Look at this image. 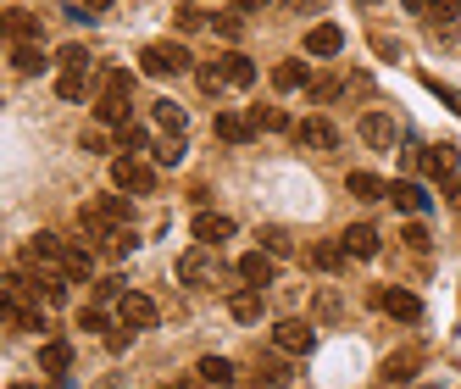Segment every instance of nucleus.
Returning a JSON list of instances; mask_svg holds the SVG:
<instances>
[{
	"label": "nucleus",
	"instance_id": "obj_1",
	"mask_svg": "<svg viewBox=\"0 0 461 389\" xmlns=\"http://www.w3.org/2000/svg\"><path fill=\"white\" fill-rule=\"evenodd\" d=\"M128 106H134V73L112 68V73H106V89H101V101H95V117H101L106 128H122V122H128Z\"/></svg>",
	"mask_w": 461,
	"mask_h": 389
},
{
	"label": "nucleus",
	"instance_id": "obj_2",
	"mask_svg": "<svg viewBox=\"0 0 461 389\" xmlns=\"http://www.w3.org/2000/svg\"><path fill=\"white\" fill-rule=\"evenodd\" d=\"M140 68H145L150 78H178V73H189V50L173 45V40H156V45L140 50Z\"/></svg>",
	"mask_w": 461,
	"mask_h": 389
},
{
	"label": "nucleus",
	"instance_id": "obj_3",
	"mask_svg": "<svg viewBox=\"0 0 461 389\" xmlns=\"http://www.w3.org/2000/svg\"><path fill=\"white\" fill-rule=\"evenodd\" d=\"M178 278H184L189 289H212V284H217V245L184 250V256H178Z\"/></svg>",
	"mask_w": 461,
	"mask_h": 389
},
{
	"label": "nucleus",
	"instance_id": "obj_4",
	"mask_svg": "<svg viewBox=\"0 0 461 389\" xmlns=\"http://www.w3.org/2000/svg\"><path fill=\"white\" fill-rule=\"evenodd\" d=\"M61 256H68V240L34 234V240L23 245V267H34V273H61Z\"/></svg>",
	"mask_w": 461,
	"mask_h": 389
},
{
	"label": "nucleus",
	"instance_id": "obj_5",
	"mask_svg": "<svg viewBox=\"0 0 461 389\" xmlns=\"http://www.w3.org/2000/svg\"><path fill=\"white\" fill-rule=\"evenodd\" d=\"M112 184L122 194H150L156 189V173H150V161H140V156H117L112 161Z\"/></svg>",
	"mask_w": 461,
	"mask_h": 389
},
{
	"label": "nucleus",
	"instance_id": "obj_6",
	"mask_svg": "<svg viewBox=\"0 0 461 389\" xmlns=\"http://www.w3.org/2000/svg\"><path fill=\"white\" fill-rule=\"evenodd\" d=\"M117 322H122V329H156V301L150 295H140V289H128V295L117 301Z\"/></svg>",
	"mask_w": 461,
	"mask_h": 389
},
{
	"label": "nucleus",
	"instance_id": "obj_7",
	"mask_svg": "<svg viewBox=\"0 0 461 389\" xmlns=\"http://www.w3.org/2000/svg\"><path fill=\"white\" fill-rule=\"evenodd\" d=\"M312 322H301V317H284V322H273V345L284 350V356H306L312 350Z\"/></svg>",
	"mask_w": 461,
	"mask_h": 389
},
{
	"label": "nucleus",
	"instance_id": "obj_8",
	"mask_svg": "<svg viewBox=\"0 0 461 389\" xmlns=\"http://www.w3.org/2000/svg\"><path fill=\"white\" fill-rule=\"evenodd\" d=\"M294 140L306 150H339V128L328 117H306V122H294Z\"/></svg>",
	"mask_w": 461,
	"mask_h": 389
},
{
	"label": "nucleus",
	"instance_id": "obj_9",
	"mask_svg": "<svg viewBox=\"0 0 461 389\" xmlns=\"http://www.w3.org/2000/svg\"><path fill=\"white\" fill-rule=\"evenodd\" d=\"M234 273H240L245 284H256V289H267V284L278 278V256H267V250H245Z\"/></svg>",
	"mask_w": 461,
	"mask_h": 389
},
{
	"label": "nucleus",
	"instance_id": "obj_10",
	"mask_svg": "<svg viewBox=\"0 0 461 389\" xmlns=\"http://www.w3.org/2000/svg\"><path fill=\"white\" fill-rule=\"evenodd\" d=\"M378 306H384L394 322H417V317H422V301L411 295V289H378Z\"/></svg>",
	"mask_w": 461,
	"mask_h": 389
},
{
	"label": "nucleus",
	"instance_id": "obj_11",
	"mask_svg": "<svg viewBox=\"0 0 461 389\" xmlns=\"http://www.w3.org/2000/svg\"><path fill=\"white\" fill-rule=\"evenodd\" d=\"M194 240H201V245L234 240V217H222V212H194Z\"/></svg>",
	"mask_w": 461,
	"mask_h": 389
},
{
	"label": "nucleus",
	"instance_id": "obj_12",
	"mask_svg": "<svg viewBox=\"0 0 461 389\" xmlns=\"http://www.w3.org/2000/svg\"><path fill=\"white\" fill-rule=\"evenodd\" d=\"M217 68H222L228 89H250V84H256V61H250L245 50H228V56H217Z\"/></svg>",
	"mask_w": 461,
	"mask_h": 389
},
{
	"label": "nucleus",
	"instance_id": "obj_13",
	"mask_svg": "<svg viewBox=\"0 0 461 389\" xmlns=\"http://www.w3.org/2000/svg\"><path fill=\"white\" fill-rule=\"evenodd\" d=\"M212 134L228 140V145H245V140L256 134V122H250L245 112H217V117H212Z\"/></svg>",
	"mask_w": 461,
	"mask_h": 389
},
{
	"label": "nucleus",
	"instance_id": "obj_14",
	"mask_svg": "<svg viewBox=\"0 0 461 389\" xmlns=\"http://www.w3.org/2000/svg\"><path fill=\"white\" fill-rule=\"evenodd\" d=\"M345 50V28L339 23H317L306 34V56H339Z\"/></svg>",
	"mask_w": 461,
	"mask_h": 389
},
{
	"label": "nucleus",
	"instance_id": "obj_15",
	"mask_svg": "<svg viewBox=\"0 0 461 389\" xmlns=\"http://www.w3.org/2000/svg\"><path fill=\"white\" fill-rule=\"evenodd\" d=\"M261 295H267V289H256V284L234 289V295H228V317L234 322H261Z\"/></svg>",
	"mask_w": 461,
	"mask_h": 389
},
{
	"label": "nucleus",
	"instance_id": "obj_16",
	"mask_svg": "<svg viewBox=\"0 0 461 389\" xmlns=\"http://www.w3.org/2000/svg\"><path fill=\"white\" fill-rule=\"evenodd\" d=\"M339 245H345L350 256H361V262H373V256H378V229H373V222H356V229L339 234Z\"/></svg>",
	"mask_w": 461,
	"mask_h": 389
},
{
	"label": "nucleus",
	"instance_id": "obj_17",
	"mask_svg": "<svg viewBox=\"0 0 461 389\" xmlns=\"http://www.w3.org/2000/svg\"><path fill=\"white\" fill-rule=\"evenodd\" d=\"M68 273H34V284H28V289H34V301H45V306H61V301H68Z\"/></svg>",
	"mask_w": 461,
	"mask_h": 389
},
{
	"label": "nucleus",
	"instance_id": "obj_18",
	"mask_svg": "<svg viewBox=\"0 0 461 389\" xmlns=\"http://www.w3.org/2000/svg\"><path fill=\"white\" fill-rule=\"evenodd\" d=\"M417 367H422V350H417V345H411V350H394L389 362H384V378H389V384H411Z\"/></svg>",
	"mask_w": 461,
	"mask_h": 389
},
{
	"label": "nucleus",
	"instance_id": "obj_19",
	"mask_svg": "<svg viewBox=\"0 0 461 389\" xmlns=\"http://www.w3.org/2000/svg\"><path fill=\"white\" fill-rule=\"evenodd\" d=\"M361 140H367L373 150H389V145H394V117L367 112V117H361Z\"/></svg>",
	"mask_w": 461,
	"mask_h": 389
},
{
	"label": "nucleus",
	"instance_id": "obj_20",
	"mask_svg": "<svg viewBox=\"0 0 461 389\" xmlns=\"http://www.w3.org/2000/svg\"><path fill=\"white\" fill-rule=\"evenodd\" d=\"M422 17H428V28H434V34H450V28L461 23V0H428Z\"/></svg>",
	"mask_w": 461,
	"mask_h": 389
},
{
	"label": "nucleus",
	"instance_id": "obj_21",
	"mask_svg": "<svg viewBox=\"0 0 461 389\" xmlns=\"http://www.w3.org/2000/svg\"><path fill=\"white\" fill-rule=\"evenodd\" d=\"M68 367H73V345H68V339H45V350H40V373L61 378Z\"/></svg>",
	"mask_w": 461,
	"mask_h": 389
},
{
	"label": "nucleus",
	"instance_id": "obj_22",
	"mask_svg": "<svg viewBox=\"0 0 461 389\" xmlns=\"http://www.w3.org/2000/svg\"><path fill=\"white\" fill-rule=\"evenodd\" d=\"M389 201L401 206V212H411V217H417V212H428V194H422L411 178H394V184H389Z\"/></svg>",
	"mask_w": 461,
	"mask_h": 389
},
{
	"label": "nucleus",
	"instance_id": "obj_23",
	"mask_svg": "<svg viewBox=\"0 0 461 389\" xmlns=\"http://www.w3.org/2000/svg\"><path fill=\"white\" fill-rule=\"evenodd\" d=\"M194 373H201V384H217V389H228V384L240 378L228 356H201V367H194Z\"/></svg>",
	"mask_w": 461,
	"mask_h": 389
},
{
	"label": "nucleus",
	"instance_id": "obj_24",
	"mask_svg": "<svg viewBox=\"0 0 461 389\" xmlns=\"http://www.w3.org/2000/svg\"><path fill=\"white\" fill-rule=\"evenodd\" d=\"M61 273H68L73 284H84L95 273V250L89 245H68V256H61Z\"/></svg>",
	"mask_w": 461,
	"mask_h": 389
},
{
	"label": "nucleus",
	"instance_id": "obj_25",
	"mask_svg": "<svg viewBox=\"0 0 461 389\" xmlns=\"http://www.w3.org/2000/svg\"><path fill=\"white\" fill-rule=\"evenodd\" d=\"M6 34H12L17 45L40 40V17H34V12H23V6H12V12H6Z\"/></svg>",
	"mask_w": 461,
	"mask_h": 389
},
{
	"label": "nucleus",
	"instance_id": "obj_26",
	"mask_svg": "<svg viewBox=\"0 0 461 389\" xmlns=\"http://www.w3.org/2000/svg\"><path fill=\"white\" fill-rule=\"evenodd\" d=\"M312 84V73H306V61H278V68H273V89H306Z\"/></svg>",
	"mask_w": 461,
	"mask_h": 389
},
{
	"label": "nucleus",
	"instance_id": "obj_27",
	"mask_svg": "<svg viewBox=\"0 0 461 389\" xmlns=\"http://www.w3.org/2000/svg\"><path fill=\"white\" fill-rule=\"evenodd\" d=\"M312 262H317V267H322V273H339V267H345V262H350V250H345V245H339V240H322V245H317V250H312Z\"/></svg>",
	"mask_w": 461,
	"mask_h": 389
},
{
	"label": "nucleus",
	"instance_id": "obj_28",
	"mask_svg": "<svg viewBox=\"0 0 461 389\" xmlns=\"http://www.w3.org/2000/svg\"><path fill=\"white\" fill-rule=\"evenodd\" d=\"M250 122H256V134H284V128H289V112H284V106H256Z\"/></svg>",
	"mask_w": 461,
	"mask_h": 389
},
{
	"label": "nucleus",
	"instance_id": "obj_29",
	"mask_svg": "<svg viewBox=\"0 0 461 389\" xmlns=\"http://www.w3.org/2000/svg\"><path fill=\"white\" fill-rule=\"evenodd\" d=\"M350 194H356V201H384L389 184H384L378 173H350Z\"/></svg>",
	"mask_w": 461,
	"mask_h": 389
},
{
	"label": "nucleus",
	"instance_id": "obj_30",
	"mask_svg": "<svg viewBox=\"0 0 461 389\" xmlns=\"http://www.w3.org/2000/svg\"><path fill=\"white\" fill-rule=\"evenodd\" d=\"M12 68L17 73H40V68H50V61H45V50L34 40H28V45H12Z\"/></svg>",
	"mask_w": 461,
	"mask_h": 389
},
{
	"label": "nucleus",
	"instance_id": "obj_31",
	"mask_svg": "<svg viewBox=\"0 0 461 389\" xmlns=\"http://www.w3.org/2000/svg\"><path fill=\"white\" fill-rule=\"evenodd\" d=\"M212 28H217V34H222L228 45H240V40H245V12L228 6V12H217V17H212Z\"/></svg>",
	"mask_w": 461,
	"mask_h": 389
},
{
	"label": "nucleus",
	"instance_id": "obj_32",
	"mask_svg": "<svg viewBox=\"0 0 461 389\" xmlns=\"http://www.w3.org/2000/svg\"><path fill=\"white\" fill-rule=\"evenodd\" d=\"M428 173H434V178H456V145H428Z\"/></svg>",
	"mask_w": 461,
	"mask_h": 389
},
{
	"label": "nucleus",
	"instance_id": "obj_33",
	"mask_svg": "<svg viewBox=\"0 0 461 389\" xmlns=\"http://www.w3.org/2000/svg\"><path fill=\"white\" fill-rule=\"evenodd\" d=\"M6 322H12V329H45V312L23 306V301H6Z\"/></svg>",
	"mask_w": 461,
	"mask_h": 389
},
{
	"label": "nucleus",
	"instance_id": "obj_34",
	"mask_svg": "<svg viewBox=\"0 0 461 389\" xmlns=\"http://www.w3.org/2000/svg\"><path fill=\"white\" fill-rule=\"evenodd\" d=\"M184 150H189V145H184V134H167V140H156V150H150V156L161 161V167H178Z\"/></svg>",
	"mask_w": 461,
	"mask_h": 389
},
{
	"label": "nucleus",
	"instance_id": "obj_35",
	"mask_svg": "<svg viewBox=\"0 0 461 389\" xmlns=\"http://www.w3.org/2000/svg\"><path fill=\"white\" fill-rule=\"evenodd\" d=\"M156 122L167 128V134H184V122H189V112H184V106H173V101H156Z\"/></svg>",
	"mask_w": 461,
	"mask_h": 389
},
{
	"label": "nucleus",
	"instance_id": "obj_36",
	"mask_svg": "<svg viewBox=\"0 0 461 389\" xmlns=\"http://www.w3.org/2000/svg\"><path fill=\"white\" fill-rule=\"evenodd\" d=\"M56 68H61V73H89V50H84V45H61Z\"/></svg>",
	"mask_w": 461,
	"mask_h": 389
},
{
	"label": "nucleus",
	"instance_id": "obj_37",
	"mask_svg": "<svg viewBox=\"0 0 461 389\" xmlns=\"http://www.w3.org/2000/svg\"><path fill=\"white\" fill-rule=\"evenodd\" d=\"M117 145H122L128 156H140V150L150 145V134H145V128H140V122H122V128H117Z\"/></svg>",
	"mask_w": 461,
	"mask_h": 389
},
{
	"label": "nucleus",
	"instance_id": "obj_38",
	"mask_svg": "<svg viewBox=\"0 0 461 389\" xmlns=\"http://www.w3.org/2000/svg\"><path fill=\"white\" fill-rule=\"evenodd\" d=\"M84 78L89 73H61L56 78V95H61V101H84Z\"/></svg>",
	"mask_w": 461,
	"mask_h": 389
},
{
	"label": "nucleus",
	"instance_id": "obj_39",
	"mask_svg": "<svg viewBox=\"0 0 461 389\" xmlns=\"http://www.w3.org/2000/svg\"><path fill=\"white\" fill-rule=\"evenodd\" d=\"M261 245H267V256H294V240L284 229H261Z\"/></svg>",
	"mask_w": 461,
	"mask_h": 389
},
{
	"label": "nucleus",
	"instance_id": "obj_40",
	"mask_svg": "<svg viewBox=\"0 0 461 389\" xmlns=\"http://www.w3.org/2000/svg\"><path fill=\"white\" fill-rule=\"evenodd\" d=\"M95 206H101L112 222H122V229H128V201H122V194H101V201H95Z\"/></svg>",
	"mask_w": 461,
	"mask_h": 389
},
{
	"label": "nucleus",
	"instance_id": "obj_41",
	"mask_svg": "<svg viewBox=\"0 0 461 389\" xmlns=\"http://www.w3.org/2000/svg\"><path fill=\"white\" fill-rule=\"evenodd\" d=\"M261 373H267V384H289L294 373H289V362H284V350L278 356H267V362H261Z\"/></svg>",
	"mask_w": 461,
	"mask_h": 389
},
{
	"label": "nucleus",
	"instance_id": "obj_42",
	"mask_svg": "<svg viewBox=\"0 0 461 389\" xmlns=\"http://www.w3.org/2000/svg\"><path fill=\"white\" fill-rule=\"evenodd\" d=\"M78 329H84V334H101V329H106V312H101V306H84V312H78Z\"/></svg>",
	"mask_w": 461,
	"mask_h": 389
},
{
	"label": "nucleus",
	"instance_id": "obj_43",
	"mask_svg": "<svg viewBox=\"0 0 461 389\" xmlns=\"http://www.w3.org/2000/svg\"><path fill=\"white\" fill-rule=\"evenodd\" d=\"M317 317H322V322L339 317V295H334V289H317Z\"/></svg>",
	"mask_w": 461,
	"mask_h": 389
},
{
	"label": "nucleus",
	"instance_id": "obj_44",
	"mask_svg": "<svg viewBox=\"0 0 461 389\" xmlns=\"http://www.w3.org/2000/svg\"><path fill=\"white\" fill-rule=\"evenodd\" d=\"M306 89H312V101H334V95H339L345 84H339V78H312Z\"/></svg>",
	"mask_w": 461,
	"mask_h": 389
},
{
	"label": "nucleus",
	"instance_id": "obj_45",
	"mask_svg": "<svg viewBox=\"0 0 461 389\" xmlns=\"http://www.w3.org/2000/svg\"><path fill=\"white\" fill-rule=\"evenodd\" d=\"M206 23H212V17H206L201 6H184V12H178V28H184V34H194V28H206Z\"/></svg>",
	"mask_w": 461,
	"mask_h": 389
},
{
	"label": "nucleus",
	"instance_id": "obj_46",
	"mask_svg": "<svg viewBox=\"0 0 461 389\" xmlns=\"http://www.w3.org/2000/svg\"><path fill=\"white\" fill-rule=\"evenodd\" d=\"M95 295H101V301H122L128 289H122V278H101V284H95Z\"/></svg>",
	"mask_w": 461,
	"mask_h": 389
},
{
	"label": "nucleus",
	"instance_id": "obj_47",
	"mask_svg": "<svg viewBox=\"0 0 461 389\" xmlns=\"http://www.w3.org/2000/svg\"><path fill=\"white\" fill-rule=\"evenodd\" d=\"M411 250H428V229H422V222H406V234H401Z\"/></svg>",
	"mask_w": 461,
	"mask_h": 389
},
{
	"label": "nucleus",
	"instance_id": "obj_48",
	"mask_svg": "<svg viewBox=\"0 0 461 389\" xmlns=\"http://www.w3.org/2000/svg\"><path fill=\"white\" fill-rule=\"evenodd\" d=\"M222 84H228V78H222V68H201V89H212V95H217Z\"/></svg>",
	"mask_w": 461,
	"mask_h": 389
},
{
	"label": "nucleus",
	"instance_id": "obj_49",
	"mask_svg": "<svg viewBox=\"0 0 461 389\" xmlns=\"http://www.w3.org/2000/svg\"><path fill=\"white\" fill-rule=\"evenodd\" d=\"M84 150H95V156L106 150V134H101V128H89V134H84Z\"/></svg>",
	"mask_w": 461,
	"mask_h": 389
},
{
	"label": "nucleus",
	"instance_id": "obj_50",
	"mask_svg": "<svg viewBox=\"0 0 461 389\" xmlns=\"http://www.w3.org/2000/svg\"><path fill=\"white\" fill-rule=\"evenodd\" d=\"M445 201H450V206H461V178H445Z\"/></svg>",
	"mask_w": 461,
	"mask_h": 389
},
{
	"label": "nucleus",
	"instance_id": "obj_51",
	"mask_svg": "<svg viewBox=\"0 0 461 389\" xmlns=\"http://www.w3.org/2000/svg\"><path fill=\"white\" fill-rule=\"evenodd\" d=\"M228 6H234V12H261L267 0H228Z\"/></svg>",
	"mask_w": 461,
	"mask_h": 389
},
{
	"label": "nucleus",
	"instance_id": "obj_52",
	"mask_svg": "<svg viewBox=\"0 0 461 389\" xmlns=\"http://www.w3.org/2000/svg\"><path fill=\"white\" fill-rule=\"evenodd\" d=\"M112 6V0H84V12H106Z\"/></svg>",
	"mask_w": 461,
	"mask_h": 389
},
{
	"label": "nucleus",
	"instance_id": "obj_53",
	"mask_svg": "<svg viewBox=\"0 0 461 389\" xmlns=\"http://www.w3.org/2000/svg\"><path fill=\"white\" fill-rule=\"evenodd\" d=\"M406 6H411V12H422V6H428V0H406Z\"/></svg>",
	"mask_w": 461,
	"mask_h": 389
},
{
	"label": "nucleus",
	"instance_id": "obj_54",
	"mask_svg": "<svg viewBox=\"0 0 461 389\" xmlns=\"http://www.w3.org/2000/svg\"><path fill=\"white\" fill-rule=\"evenodd\" d=\"M12 389H34V384H12Z\"/></svg>",
	"mask_w": 461,
	"mask_h": 389
},
{
	"label": "nucleus",
	"instance_id": "obj_55",
	"mask_svg": "<svg viewBox=\"0 0 461 389\" xmlns=\"http://www.w3.org/2000/svg\"><path fill=\"white\" fill-rule=\"evenodd\" d=\"M184 6H194V0H184Z\"/></svg>",
	"mask_w": 461,
	"mask_h": 389
}]
</instances>
